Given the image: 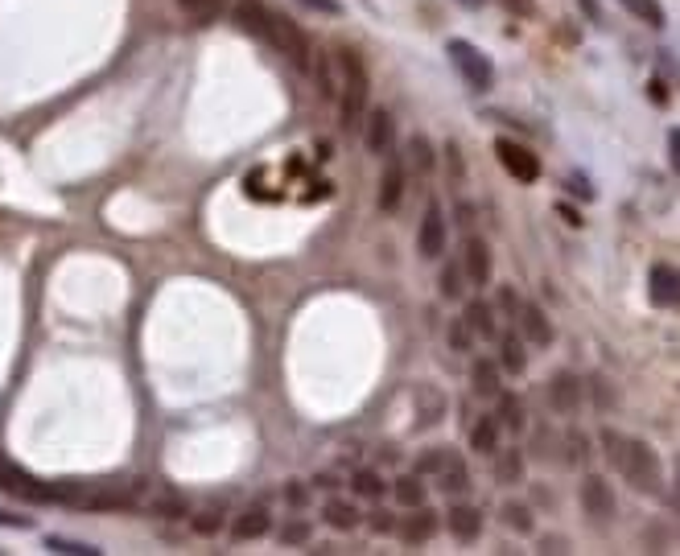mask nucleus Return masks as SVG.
I'll use <instances>...</instances> for the list:
<instances>
[{"label":"nucleus","instance_id":"obj_11","mask_svg":"<svg viewBox=\"0 0 680 556\" xmlns=\"http://www.w3.org/2000/svg\"><path fill=\"white\" fill-rule=\"evenodd\" d=\"M446 528L454 532V540L474 544V540L483 536V511L470 507V503H458V507H450V515H446Z\"/></svg>","mask_w":680,"mask_h":556},{"label":"nucleus","instance_id":"obj_3","mask_svg":"<svg viewBox=\"0 0 680 556\" xmlns=\"http://www.w3.org/2000/svg\"><path fill=\"white\" fill-rule=\"evenodd\" d=\"M264 42L277 50V54H285L297 71H310V38L301 33V25L293 21V17H285V13H264Z\"/></svg>","mask_w":680,"mask_h":556},{"label":"nucleus","instance_id":"obj_35","mask_svg":"<svg viewBox=\"0 0 680 556\" xmlns=\"http://www.w3.org/2000/svg\"><path fill=\"white\" fill-rule=\"evenodd\" d=\"M281 544H310V524L305 519H293V524L281 528Z\"/></svg>","mask_w":680,"mask_h":556},{"label":"nucleus","instance_id":"obj_33","mask_svg":"<svg viewBox=\"0 0 680 556\" xmlns=\"http://www.w3.org/2000/svg\"><path fill=\"white\" fill-rule=\"evenodd\" d=\"M351 486H355V495H363V499H380L384 495V478L371 474V470H359Z\"/></svg>","mask_w":680,"mask_h":556},{"label":"nucleus","instance_id":"obj_13","mask_svg":"<svg viewBox=\"0 0 680 556\" xmlns=\"http://www.w3.org/2000/svg\"><path fill=\"white\" fill-rule=\"evenodd\" d=\"M437 528H441V519H437V511H429L425 503L421 507H413V515L400 524V536H404V544H429L433 536H437Z\"/></svg>","mask_w":680,"mask_h":556},{"label":"nucleus","instance_id":"obj_31","mask_svg":"<svg viewBox=\"0 0 680 556\" xmlns=\"http://www.w3.org/2000/svg\"><path fill=\"white\" fill-rule=\"evenodd\" d=\"M623 5L639 17V21H648V25H664V9H660V0H623Z\"/></svg>","mask_w":680,"mask_h":556},{"label":"nucleus","instance_id":"obj_30","mask_svg":"<svg viewBox=\"0 0 680 556\" xmlns=\"http://www.w3.org/2000/svg\"><path fill=\"white\" fill-rule=\"evenodd\" d=\"M495 421H499V425H507L512 433H520V429H524V408H520V400H516V396H499V412H495Z\"/></svg>","mask_w":680,"mask_h":556},{"label":"nucleus","instance_id":"obj_46","mask_svg":"<svg viewBox=\"0 0 680 556\" xmlns=\"http://www.w3.org/2000/svg\"><path fill=\"white\" fill-rule=\"evenodd\" d=\"M557 211L565 215V223H569V227H582V215H577V211H573V206H569V202H561V206H557Z\"/></svg>","mask_w":680,"mask_h":556},{"label":"nucleus","instance_id":"obj_50","mask_svg":"<svg viewBox=\"0 0 680 556\" xmlns=\"http://www.w3.org/2000/svg\"><path fill=\"white\" fill-rule=\"evenodd\" d=\"M458 5H466V9H483L487 0H458Z\"/></svg>","mask_w":680,"mask_h":556},{"label":"nucleus","instance_id":"obj_49","mask_svg":"<svg viewBox=\"0 0 680 556\" xmlns=\"http://www.w3.org/2000/svg\"><path fill=\"white\" fill-rule=\"evenodd\" d=\"M652 95H656V103H664V99H668V91H664V83H660V79H652Z\"/></svg>","mask_w":680,"mask_h":556},{"label":"nucleus","instance_id":"obj_5","mask_svg":"<svg viewBox=\"0 0 680 556\" xmlns=\"http://www.w3.org/2000/svg\"><path fill=\"white\" fill-rule=\"evenodd\" d=\"M0 491L21 495L29 503H50L54 499V486H42L38 478H29L21 466H13L9 458H0Z\"/></svg>","mask_w":680,"mask_h":556},{"label":"nucleus","instance_id":"obj_21","mask_svg":"<svg viewBox=\"0 0 680 556\" xmlns=\"http://www.w3.org/2000/svg\"><path fill=\"white\" fill-rule=\"evenodd\" d=\"M392 495H396V503H400V507H421L429 491H425L421 474H400V478L392 482Z\"/></svg>","mask_w":680,"mask_h":556},{"label":"nucleus","instance_id":"obj_14","mask_svg":"<svg viewBox=\"0 0 680 556\" xmlns=\"http://www.w3.org/2000/svg\"><path fill=\"white\" fill-rule=\"evenodd\" d=\"M520 326H524V338L528 342H536V346H549L553 342V322H549V314H544L540 305H524L520 301Z\"/></svg>","mask_w":680,"mask_h":556},{"label":"nucleus","instance_id":"obj_40","mask_svg":"<svg viewBox=\"0 0 680 556\" xmlns=\"http://www.w3.org/2000/svg\"><path fill=\"white\" fill-rule=\"evenodd\" d=\"M499 309H503L507 318H512V314H520V297H516V289H512V285H507V289H499Z\"/></svg>","mask_w":680,"mask_h":556},{"label":"nucleus","instance_id":"obj_44","mask_svg":"<svg viewBox=\"0 0 680 556\" xmlns=\"http://www.w3.org/2000/svg\"><path fill=\"white\" fill-rule=\"evenodd\" d=\"M569 190H577V194H582V198H586V202H590V198H594V190H590V186H586V178H582V173H569Z\"/></svg>","mask_w":680,"mask_h":556},{"label":"nucleus","instance_id":"obj_17","mask_svg":"<svg viewBox=\"0 0 680 556\" xmlns=\"http://www.w3.org/2000/svg\"><path fill=\"white\" fill-rule=\"evenodd\" d=\"M499 371H507V375H524L528 371V351H524V342L512 330L499 338Z\"/></svg>","mask_w":680,"mask_h":556},{"label":"nucleus","instance_id":"obj_36","mask_svg":"<svg viewBox=\"0 0 680 556\" xmlns=\"http://www.w3.org/2000/svg\"><path fill=\"white\" fill-rule=\"evenodd\" d=\"M450 346H454V351H470V346H474V334H470V326L462 318L450 326Z\"/></svg>","mask_w":680,"mask_h":556},{"label":"nucleus","instance_id":"obj_15","mask_svg":"<svg viewBox=\"0 0 680 556\" xmlns=\"http://www.w3.org/2000/svg\"><path fill=\"white\" fill-rule=\"evenodd\" d=\"M676 268L672 264H656L652 268V305H660V309H672L676 305V297H680V289H676Z\"/></svg>","mask_w":680,"mask_h":556},{"label":"nucleus","instance_id":"obj_22","mask_svg":"<svg viewBox=\"0 0 680 556\" xmlns=\"http://www.w3.org/2000/svg\"><path fill=\"white\" fill-rule=\"evenodd\" d=\"M264 5L260 0H240V5H235V25H240L244 33H252V38H264Z\"/></svg>","mask_w":680,"mask_h":556},{"label":"nucleus","instance_id":"obj_2","mask_svg":"<svg viewBox=\"0 0 680 556\" xmlns=\"http://www.w3.org/2000/svg\"><path fill=\"white\" fill-rule=\"evenodd\" d=\"M338 71H343V128H359L363 112H367V95H371V79L367 66L355 50H338Z\"/></svg>","mask_w":680,"mask_h":556},{"label":"nucleus","instance_id":"obj_20","mask_svg":"<svg viewBox=\"0 0 680 556\" xmlns=\"http://www.w3.org/2000/svg\"><path fill=\"white\" fill-rule=\"evenodd\" d=\"M470 449L474 454H495L499 449V421L495 416H479V421L470 425Z\"/></svg>","mask_w":680,"mask_h":556},{"label":"nucleus","instance_id":"obj_16","mask_svg":"<svg viewBox=\"0 0 680 556\" xmlns=\"http://www.w3.org/2000/svg\"><path fill=\"white\" fill-rule=\"evenodd\" d=\"M462 322L470 326L474 338H495V334H499V326H495V309H491L487 301H466Z\"/></svg>","mask_w":680,"mask_h":556},{"label":"nucleus","instance_id":"obj_34","mask_svg":"<svg viewBox=\"0 0 680 556\" xmlns=\"http://www.w3.org/2000/svg\"><path fill=\"white\" fill-rule=\"evenodd\" d=\"M441 297H450V301H458L462 297V268L458 264H446V268H441Z\"/></svg>","mask_w":680,"mask_h":556},{"label":"nucleus","instance_id":"obj_45","mask_svg":"<svg viewBox=\"0 0 680 556\" xmlns=\"http://www.w3.org/2000/svg\"><path fill=\"white\" fill-rule=\"evenodd\" d=\"M594 388H598V404H602V408H606L610 400H615V392H610V388H606V379H602V375L594 379Z\"/></svg>","mask_w":680,"mask_h":556},{"label":"nucleus","instance_id":"obj_23","mask_svg":"<svg viewBox=\"0 0 680 556\" xmlns=\"http://www.w3.org/2000/svg\"><path fill=\"white\" fill-rule=\"evenodd\" d=\"M495 482H503V486L524 482V454L520 449H507V454L495 458Z\"/></svg>","mask_w":680,"mask_h":556},{"label":"nucleus","instance_id":"obj_29","mask_svg":"<svg viewBox=\"0 0 680 556\" xmlns=\"http://www.w3.org/2000/svg\"><path fill=\"white\" fill-rule=\"evenodd\" d=\"M408 161H413L417 173H433L437 157H433V145L425 141V136H413V141H408Z\"/></svg>","mask_w":680,"mask_h":556},{"label":"nucleus","instance_id":"obj_25","mask_svg":"<svg viewBox=\"0 0 680 556\" xmlns=\"http://www.w3.org/2000/svg\"><path fill=\"white\" fill-rule=\"evenodd\" d=\"M499 519H503V528H512L520 536H532V528H536V519H532V511L524 503H503Z\"/></svg>","mask_w":680,"mask_h":556},{"label":"nucleus","instance_id":"obj_43","mask_svg":"<svg viewBox=\"0 0 680 556\" xmlns=\"http://www.w3.org/2000/svg\"><path fill=\"white\" fill-rule=\"evenodd\" d=\"M0 524H5V528H29L33 519H29V515H13V511L0 507Z\"/></svg>","mask_w":680,"mask_h":556},{"label":"nucleus","instance_id":"obj_39","mask_svg":"<svg viewBox=\"0 0 680 556\" xmlns=\"http://www.w3.org/2000/svg\"><path fill=\"white\" fill-rule=\"evenodd\" d=\"M219 528H223V519H219L215 511H207V515H198V519H194V532H198V536H215Z\"/></svg>","mask_w":680,"mask_h":556},{"label":"nucleus","instance_id":"obj_4","mask_svg":"<svg viewBox=\"0 0 680 556\" xmlns=\"http://www.w3.org/2000/svg\"><path fill=\"white\" fill-rule=\"evenodd\" d=\"M450 58H454V66H458L462 79H466L474 91H491V87H495V66H491V58H487L479 46L454 38V42H450Z\"/></svg>","mask_w":680,"mask_h":556},{"label":"nucleus","instance_id":"obj_6","mask_svg":"<svg viewBox=\"0 0 680 556\" xmlns=\"http://www.w3.org/2000/svg\"><path fill=\"white\" fill-rule=\"evenodd\" d=\"M495 153H499V165L507 169V173H512V178L516 182H536L540 178V157L536 153H528L524 145H512V141H503V136H499V141H495Z\"/></svg>","mask_w":680,"mask_h":556},{"label":"nucleus","instance_id":"obj_19","mask_svg":"<svg viewBox=\"0 0 680 556\" xmlns=\"http://www.w3.org/2000/svg\"><path fill=\"white\" fill-rule=\"evenodd\" d=\"M268 528H272V515H268L264 507H248V511L231 524V536H235V540H256V536H264Z\"/></svg>","mask_w":680,"mask_h":556},{"label":"nucleus","instance_id":"obj_28","mask_svg":"<svg viewBox=\"0 0 680 556\" xmlns=\"http://www.w3.org/2000/svg\"><path fill=\"white\" fill-rule=\"evenodd\" d=\"M437 478H441V491H446V495H462L466 491V486H470V478H466V466L454 458L450 466H441L437 470Z\"/></svg>","mask_w":680,"mask_h":556},{"label":"nucleus","instance_id":"obj_32","mask_svg":"<svg viewBox=\"0 0 680 556\" xmlns=\"http://www.w3.org/2000/svg\"><path fill=\"white\" fill-rule=\"evenodd\" d=\"M46 548H54L62 556H99V548H91L83 540H66V536H46Z\"/></svg>","mask_w":680,"mask_h":556},{"label":"nucleus","instance_id":"obj_7","mask_svg":"<svg viewBox=\"0 0 680 556\" xmlns=\"http://www.w3.org/2000/svg\"><path fill=\"white\" fill-rule=\"evenodd\" d=\"M582 507H586L590 519H598V524H610V519H615V491H610L606 478L590 474L582 482Z\"/></svg>","mask_w":680,"mask_h":556},{"label":"nucleus","instance_id":"obj_38","mask_svg":"<svg viewBox=\"0 0 680 556\" xmlns=\"http://www.w3.org/2000/svg\"><path fill=\"white\" fill-rule=\"evenodd\" d=\"M367 524H371V532H376V536H388V532L396 528V519H392V511L376 507V511H371V519H367Z\"/></svg>","mask_w":680,"mask_h":556},{"label":"nucleus","instance_id":"obj_18","mask_svg":"<svg viewBox=\"0 0 680 556\" xmlns=\"http://www.w3.org/2000/svg\"><path fill=\"white\" fill-rule=\"evenodd\" d=\"M400 198H404V169L392 161V165L384 169V178H380V194H376V202H380V211H384V215H392L396 206H400Z\"/></svg>","mask_w":680,"mask_h":556},{"label":"nucleus","instance_id":"obj_26","mask_svg":"<svg viewBox=\"0 0 680 556\" xmlns=\"http://www.w3.org/2000/svg\"><path fill=\"white\" fill-rule=\"evenodd\" d=\"M326 524H330V528H343V532H351V528L359 524V511H355V503L330 499V503H326Z\"/></svg>","mask_w":680,"mask_h":556},{"label":"nucleus","instance_id":"obj_1","mask_svg":"<svg viewBox=\"0 0 680 556\" xmlns=\"http://www.w3.org/2000/svg\"><path fill=\"white\" fill-rule=\"evenodd\" d=\"M615 466H619V474L635 486V491H643V495H656L660 482H664V466H660L656 449H652L648 441H627V437H623V449H619Z\"/></svg>","mask_w":680,"mask_h":556},{"label":"nucleus","instance_id":"obj_37","mask_svg":"<svg viewBox=\"0 0 680 556\" xmlns=\"http://www.w3.org/2000/svg\"><path fill=\"white\" fill-rule=\"evenodd\" d=\"M450 462H454V454H446V449H441V454H425L417 462V474H437L441 466H450Z\"/></svg>","mask_w":680,"mask_h":556},{"label":"nucleus","instance_id":"obj_12","mask_svg":"<svg viewBox=\"0 0 680 556\" xmlns=\"http://www.w3.org/2000/svg\"><path fill=\"white\" fill-rule=\"evenodd\" d=\"M549 400H553V408H557L561 416H573L577 408H582V384H577L573 371H557V375H553Z\"/></svg>","mask_w":680,"mask_h":556},{"label":"nucleus","instance_id":"obj_41","mask_svg":"<svg viewBox=\"0 0 680 556\" xmlns=\"http://www.w3.org/2000/svg\"><path fill=\"white\" fill-rule=\"evenodd\" d=\"M586 458H590L586 437H582V433H573V437H569V462H586Z\"/></svg>","mask_w":680,"mask_h":556},{"label":"nucleus","instance_id":"obj_47","mask_svg":"<svg viewBox=\"0 0 680 556\" xmlns=\"http://www.w3.org/2000/svg\"><path fill=\"white\" fill-rule=\"evenodd\" d=\"M503 5H512L520 17H532V0H503Z\"/></svg>","mask_w":680,"mask_h":556},{"label":"nucleus","instance_id":"obj_27","mask_svg":"<svg viewBox=\"0 0 680 556\" xmlns=\"http://www.w3.org/2000/svg\"><path fill=\"white\" fill-rule=\"evenodd\" d=\"M223 5H227V0H178V9L190 17V21H211V17H219L223 13Z\"/></svg>","mask_w":680,"mask_h":556},{"label":"nucleus","instance_id":"obj_9","mask_svg":"<svg viewBox=\"0 0 680 556\" xmlns=\"http://www.w3.org/2000/svg\"><path fill=\"white\" fill-rule=\"evenodd\" d=\"M363 120H367V128H363L367 153H376V157L392 153V141H396V120H392V112L376 108V112H363Z\"/></svg>","mask_w":680,"mask_h":556},{"label":"nucleus","instance_id":"obj_10","mask_svg":"<svg viewBox=\"0 0 680 556\" xmlns=\"http://www.w3.org/2000/svg\"><path fill=\"white\" fill-rule=\"evenodd\" d=\"M441 252H446V215H441L437 202H429L425 219H421V256L425 260H441Z\"/></svg>","mask_w":680,"mask_h":556},{"label":"nucleus","instance_id":"obj_24","mask_svg":"<svg viewBox=\"0 0 680 556\" xmlns=\"http://www.w3.org/2000/svg\"><path fill=\"white\" fill-rule=\"evenodd\" d=\"M474 392L479 396H499V363L474 359Z\"/></svg>","mask_w":680,"mask_h":556},{"label":"nucleus","instance_id":"obj_42","mask_svg":"<svg viewBox=\"0 0 680 556\" xmlns=\"http://www.w3.org/2000/svg\"><path fill=\"white\" fill-rule=\"evenodd\" d=\"M668 161H672V173L680 169V128L668 132Z\"/></svg>","mask_w":680,"mask_h":556},{"label":"nucleus","instance_id":"obj_8","mask_svg":"<svg viewBox=\"0 0 680 556\" xmlns=\"http://www.w3.org/2000/svg\"><path fill=\"white\" fill-rule=\"evenodd\" d=\"M462 272H466V281H470L474 289H487V285H491V248H487V239H479V235L466 239V248H462Z\"/></svg>","mask_w":680,"mask_h":556},{"label":"nucleus","instance_id":"obj_48","mask_svg":"<svg viewBox=\"0 0 680 556\" xmlns=\"http://www.w3.org/2000/svg\"><path fill=\"white\" fill-rule=\"evenodd\" d=\"M544 548L540 552H565V540H557V536H549V540H540Z\"/></svg>","mask_w":680,"mask_h":556}]
</instances>
